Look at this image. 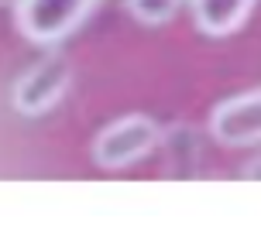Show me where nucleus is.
I'll return each instance as SVG.
<instances>
[{
	"mask_svg": "<svg viewBox=\"0 0 261 243\" xmlns=\"http://www.w3.org/2000/svg\"><path fill=\"white\" fill-rule=\"evenodd\" d=\"M69 62L62 55H48L38 65H31L14 86V110L24 116H41L48 113L55 103L69 89Z\"/></svg>",
	"mask_w": 261,
	"mask_h": 243,
	"instance_id": "obj_3",
	"label": "nucleus"
},
{
	"mask_svg": "<svg viewBox=\"0 0 261 243\" xmlns=\"http://www.w3.org/2000/svg\"><path fill=\"white\" fill-rule=\"evenodd\" d=\"M127 7L141 24H165L175 17L182 0H127Z\"/></svg>",
	"mask_w": 261,
	"mask_h": 243,
	"instance_id": "obj_6",
	"label": "nucleus"
},
{
	"mask_svg": "<svg viewBox=\"0 0 261 243\" xmlns=\"http://www.w3.org/2000/svg\"><path fill=\"white\" fill-rule=\"evenodd\" d=\"M162 130L155 120H148L141 113H130L114 120L110 127H103L93 141V161L100 168H127L134 161H141L158 147Z\"/></svg>",
	"mask_w": 261,
	"mask_h": 243,
	"instance_id": "obj_2",
	"label": "nucleus"
},
{
	"mask_svg": "<svg viewBox=\"0 0 261 243\" xmlns=\"http://www.w3.org/2000/svg\"><path fill=\"white\" fill-rule=\"evenodd\" d=\"M258 0H193V14H196V27L206 31L213 38L230 35L248 21V14L254 11Z\"/></svg>",
	"mask_w": 261,
	"mask_h": 243,
	"instance_id": "obj_5",
	"label": "nucleus"
},
{
	"mask_svg": "<svg viewBox=\"0 0 261 243\" xmlns=\"http://www.w3.org/2000/svg\"><path fill=\"white\" fill-rule=\"evenodd\" d=\"M0 4H7V0H0Z\"/></svg>",
	"mask_w": 261,
	"mask_h": 243,
	"instance_id": "obj_7",
	"label": "nucleus"
},
{
	"mask_svg": "<svg viewBox=\"0 0 261 243\" xmlns=\"http://www.w3.org/2000/svg\"><path fill=\"white\" fill-rule=\"evenodd\" d=\"M210 130L220 144H230V147L258 144L261 141V89L220 103L210 116Z\"/></svg>",
	"mask_w": 261,
	"mask_h": 243,
	"instance_id": "obj_4",
	"label": "nucleus"
},
{
	"mask_svg": "<svg viewBox=\"0 0 261 243\" xmlns=\"http://www.w3.org/2000/svg\"><path fill=\"white\" fill-rule=\"evenodd\" d=\"M100 0H17L14 21L35 45H55L72 35Z\"/></svg>",
	"mask_w": 261,
	"mask_h": 243,
	"instance_id": "obj_1",
	"label": "nucleus"
}]
</instances>
